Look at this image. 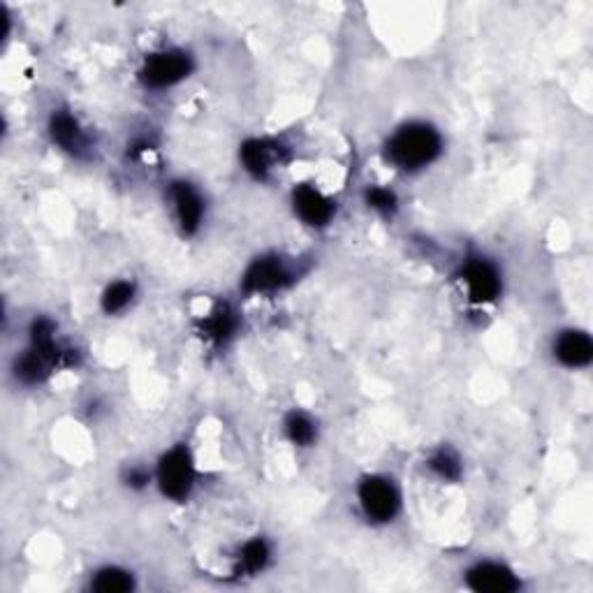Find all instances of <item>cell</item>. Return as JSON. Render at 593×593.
Wrapping results in <instances>:
<instances>
[{"label": "cell", "instance_id": "6", "mask_svg": "<svg viewBox=\"0 0 593 593\" xmlns=\"http://www.w3.org/2000/svg\"><path fill=\"white\" fill-rule=\"evenodd\" d=\"M294 269L281 255H259L241 276V290L246 294H274L294 283Z\"/></svg>", "mask_w": 593, "mask_h": 593}, {"label": "cell", "instance_id": "2", "mask_svg": "<svg viewBox=\"0 0 593 593\" xmlns=\"http://www.w3.org/2000/svg\"><path fill=\"white\" fill-rule=\"evenodd\" d=\"M154 482L160 494L174 504H185L197 485V463L189 445H172L165 450L154 469Z\"/></svg>", "mask_w": 593, "mask_h": 593}, {"label": "cell", "instance_id": "8", "mask_svg": "<svg viewBox=\"0 0 593 593\" xmlns=\"http://www.w3.org/2000/svg\"><path fill=\"white\" fill-rule=\"evenodd\" d=\"M463 584L477 593H510L522 589L519 574L504 561L482 559L463 572Z\"/></svg>", "mask_w": 593, "mask_h": 593}, {"label": "cell", "instance_id": "17", "mask_svg": "<svg viewBox=\"0 0 593 593\" xmlns=\"http://www.w3.org/2000/svg\"><path fill=\"white\" fill-rule=\"evenodd\" d=\"M135 296H137V286L133 281H125V278H121V281H114L105 288V292L100 296V306L107 315H121L130 306H133Z\"/></svg>", "mask_w": 593, "mask_h": 593}, {"label": "cell", "instance_id": "16", "mask_svg": "<svg viewBox=\"0 0 593 593\" xmlns=\"http://www.w3.org/2000/svg\"><path fill=\"white\" fill-rule=\"evenodd\" d=\"M283 429L294 448H313V445L318 443V422L304 411L288 413Z\"/></svg>", "mask_w": 593, "mask_h": 593}, {"label": "cell", "instance_id": "4", "mask_svg": "<svg viewBox=\"0 0 593 593\" xmlns=\"http://www.w3.org/2000/svg\"><path fill=\"white\" fill-rule=\"evenodd\" d=\"M457 281L467 300L475 306L494 304L504 292V271L492 257L482 253H471L461 259Z\"/></svg>", "mask_w": 593, "mask_h": 593}, {"label": "cell", "instance_id": "5", "mask_svg": "<svg viewBox=\"0 0 593 593\" xmlns=\"http://www.w3.org/2000/svg\"><path fill=\"white\" fill-rule=\"evenodd\" d=\"M195 63L193 56L183 49H162L148 53L142 70H140V80L146 88L154 90H165L181 84L183 80L191 77Z\"/></svg>", "mask_w": 593, "mask_h": 593}, {"label": "cell", "instance_id": "11", "mask_svg": "<svg viewBox=\"0 0 593 593\" xmlns=\"http://www.w3.org/2000/svg\"><path fill=\"white\" fill-rule=\"evenodd\" d=\"M49 137L72 158H84L90 152V135L68 109H53V114L49 117Z\"/></svg>", "mask_w": 593, "mask_h": 593}, {"label": "cell", "instance_id": "15", "mask_svg": "<svg viewBox=\"0 0 593 593\" xmlns=\"http://www.w3.org/2000/svg\"><path fill=\"white\" fill-rule=\"evenodd\" d=\"M239 329L237 313L230 306H218L209 313V318L202 323V331L211 343L216 346H226L230 339H234V334Z\"/></svg>", "mask_w": 593, "mask_h": 593}, {"label": "cell", "instance_id": "3", "mask_svg": "<svg viewBox=\"0 0 593 593\" xmlns=\"http://www.w3.org/2000/svg\"><path fill=\"white\" fill-rule=\"evenodd\" d=\"M358 506L368 524L385 527L392 524L401 512V492L399 485L383 473L364 475L358 482Z\"/></svg>", "mask_w": 593, "mask_h": 593}, {"label": "cell", "instance_id": "10", "mask_svg": "<svg viewBox=\"0 0 593 593\" xmlns=\"http://www.w3.org/2000/svg\"><path fill=\"white\" fill-rule=\"evenodd\" d=\"M170 202L174 209L177 226L185 237H193L199 232L204 218H207V202L197 191V185L191 181H172L170 183Z\"/></svg>", "mask_w": 593, "mask_h": 593}, {"label": "cell", "instance_id": "12", "mask_svg": "<svg viewBox=\"0 0 593 593\" xmlns=\"http://www.w3.org/2000/svg\"><path fill=\"white\" fill-rule=\"evenodd\" d=\"M552 355L566 368H586L593 360L591 337L582 329H564L556 334Z\"/></svg>", "mask_w": 593, "mask_h": 593}, {"label": "cell", "instance_id": "1", "mask_svg": "<svg viewBox=\"0 0 593 593\" xmlns=\"http://www.w3.org/2000/svg\"><path fill=\"white\" fill-rule=\"evenodd\" d=\"M440 130L426 121H408L399 125L385 142V160L403 174H417L443 156Z\"/></svg>", "mask_w": 593, "mask_h": 593}, {"label": "cell", "instance_id": "7", "mask_svg": "<svg viewBox=\"0 0 593 593\" xmlns=\"http://www.w3.org/2000/svg\"><path fill=\"white\" fill-rule=\"evenodd\" d=\"M290 202H292L294 216L313 230H323L331 226L334 216H337V202L327 197L320 189H315V185L311 183L294 185Z\"/></svg>", "mask_w": 593, "mask_h": 593}, {"label": "cell", "instance_id": "13", "mask_svg": "<svg viewBox=\"0 0 593 593\" xmlns=\"http://www.w3.org/2000/svg\"><path fill=\"white\" fill-rule=\"evenodd\" d=\"M274 559V547L267 541V537H251L244 545L239 547L237 552V561H234V570L239 574H246V578H255V574L265 572L269 568Z\"/></svg>", "mask_w": 593, "mask_h": 593}, {"label": "cell", "instance_id": "20", "mask_svg": "<svg viewBox=\"0 0 593 593\" xmlns=\"http://www.w3.org/2000/svg\"><path fill=\"white\" fill-rule=\"evenodd\" d=\"M152 480H154V473L142 469V467H133L125 475V482H128L130 489H144Z\"/></svg>", "mask_w": 593, "mask_h": 593}, {"label": "cell", "instance_id": "18", "mask_svg": "<svg viewBox=\"0 0 593 593\" xmlns=\"http://www.w3.org/2000/svg\"><path fill=\"white\" fill-rule=\"evenodd\" d=\"M426 469H429L438 480L443 482H459V477L463 475V467L461 459L455 450L450 448H438L426 459Z\"/></svg>", "mask_w": 593, "mask_h": 593}, {"label": "cell", "instance_id": "14", "mask_svg": "<svg viewBox=\"0 0 593 593\" xmlns=\"http://www.w3.org/2000/svg\"><path fill=\"white\" fill-rule=\"evenodd\" d=\"M88 586L100 593H128L137 586L135 574L121 566H102L90 574Z\"/></svg>", "mask_w": 593, "mask_h": 593}, {"label": "cell", "instance_id": "19", "mask_svg": "<svg viewBox=\"0 0 593 593\" xmlns=\"http://www.w3.org/2000/svg\"><path fill=\"white\" fill-rule=\"evenodd\" d=\"M364 199L371 211H376L385 218H392L399 209V197L392 189H387V185H371V189H366Z\"/></svg>", "mask_w": 593, "mask_h": 593}, {"label": "cell", "instance_id": "9", "mask_svg": "<svg viewBox=\"0 0 593 593\" xmlns=\"http://www.w3.org/2000/svg\"><path fill=\"white\" fill-rule=\"evenodd\" d=\"M286 158L288 148L271 137H253L239 146L241 165H244V170L257 181L269 179L276 167L286 162Z\"/></svg>", "mask_w": 593, "mask_h": 593}]
</instances>
